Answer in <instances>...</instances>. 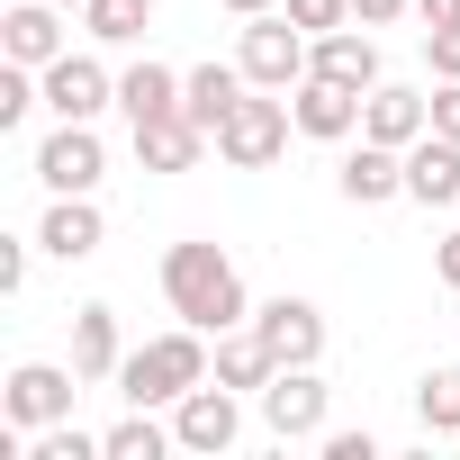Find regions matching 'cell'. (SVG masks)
<instances>
[{"label":"cell","instance_id":"cell-1","mask_svg":"<svg viewBox=\"0 0 460 460\" xmlns=\"http://www.w3.org/2000/svg\"><path fill=\"white\" fill-rule=\"evenodd\" d=\"M163 298H172V316H181V325H199V334H235V325H253L244 271L226 262L208 235H190V244H172V253H163Z\"/></svg>","mask_w":460,"mask_h":460},{"label":"cell","instance_id":"cell-2","mask_svg":"<svg viewBox=\"0 0 460 460\" xmlns=\"http://www.w3.org/2000/svg\"><path fill=\"white\" fill-rule=\"evenodd\" d=\"M208 370H217L208 334H199V325H181V334H154V343H136V352L118 361V388H127V406H181V397H190Z\"/></svg>","mask_w":460,"mask_h":460},{"label":"cell","instance_id":"cell-3","mask_svg":"<svg viewBox=\"0 0 460 460\" xmlns=\"http://www.w3.org/2000/svg\"><path fill=\"white\" fill-rule=\"evenodd\" d=\"M289 91H244L235 109H226V127H217V163H235V172H271L280 154H289Z\"/></svg>","mask_w":460,"mask_h":460},{"label":"cell","instance_id":"cell-4","mask_svg":"<svg viewBox=\"0 0 460 460\" xmlns=\"http://www.w3.org/2000/svg\"><path fill=\"white\" fill-rule=\"evenodd\" d=\"M307 55H316V37H307L289 10H262V19H244V46H235V64H244V82H253V91H298V82H307Z\"/></svg>","mask_w":460,"mask_h":460},{"label":"cell","instance_id":"cell-5","mask_svg":"<svg viewBox=\"0 0 460 460\" xmlns=\"http://www.w3.org/2000/svg\"><path fill=\"white\" fill-rule=\"evenodd\" d=\"M82 388H91L82 370L19 361L10 379H0V424H19V433H46V424H64V415H73V397H82Z\"/></svg>","mask_w":460,"mask_h":460},{"label":"cell","instance_id":"cell-6","mask_svg":"<svg viewBox=\"0 0 460 460\" xmlns=\"http://www.w3.org/2000/svg\"><path fill=\"white\" fill-rule=\"evenodd\" d=\"M100 172H109V145H100V127H73V118H55V136L37 145V181H46L55 199H91V190H100Z\"/></svg>","mask_w":460,"mask_h":460},{"label":"cell","instance_id":"cell-7","mask_svg":"<svg viewBox=\"0 0 460 460\" xmlns=\"http://www.w3.org/2000/svg\"><path fill=\"white\" fill-rule=\"evenodd\" d=\"M253 334H262V352L280 361V370H307V361H325V307L316 298H262L253 307Z\"/></svg>","mask_w":460,"mask_h":460},{"label":"cell","instance_id":"cell-8","mask_svg":"<svg viewBox=\"0 0 460 460\" xmlns=\"http://www.w3.org/2000/svg\"><path fill=\"white\" fill-rule=\"evenodd\" d=\"M172 433H181V451H235L244 442V397L235 388H226V379H199L181 406H172Z\"/></svg>","mask_w":460,"mask_h":460},{"label":"cell","instance_id":"cell-9","mask_svg":"<svg viewBox=\"0 0 460 460\" xmlns=\"http://www.w3.org/2000/svg\"><path fill=\"white\" fill-rule=\"evenodd\" d=\"M253 406H262L271 442H325V379H316V361L307 370H271V388Z\"/></svg>","mask_w":460,"mask_h":460},{"label":"cell","instance_id":"cell-10","mask_svg":"<svg viewBox=\"0 0 460 460\" xmlns=\"http://www.w3.org/2000/svg\"><path fill=\"white\" fill-rule=\"evenodd\" d=\"M37 82H46V109L73 118V127H100V109H118V73L91 64V55H55Z\"/></svg>","mask_w":460,"mask_h":460},{"label":"cell","instance_id":"cell-11","mask_svg":"<svg viewBox=\"0 0 460 460\" xmlns=\"http://www.w3.org/2000/svg\"><path fill=\"white\" fill-rule=\"evenodd\" d=\"M289 118H298V136H316V145H343V136H361V91H343V82L307 73V82L289 91Z\"/></svg>","mask_w":460,"mask_h":460},{"label":"cell","instance_id":"cell-12","mask_svg":"<svg viewBox=\"0 0 460 460\" xmlns=\"http://www.w3.org/2000/svg\"><path fill=\"white\" fill-rule=\"evenodd\" d=\"M334 190H343L352 208H388V199H406V154H397V145H379V136H361V145L343 154Z\"/></svg>","mask_w":460,"mask_h":460},{"label":"cell","instance_id":"cell-13","mask_svg":"<svg viewBox=\"0 0 460 460\" xmlns=\"http://www.w3.org/2000/svg\"><path fill=\"white\" fill-rule=\"evenodd\" d=\"M307 73H325V82H343V91H379V37H370L361 19H343V28L316 37Z\"/></svg>","mask_w":460,"mask_h":460},{"label":"cell","instance_id":"cell-14","mask_svg":"<svg viewBox=\"0 0 460 460\" xmlns=\"http://www.w3.org/2000/svg\"><path fill=\"white\" fill-rule=\"evenodd\" d=\"M0 55L28 64V73H46L55 55H73V46H64V10H55V0H19V10L0 19Z\"/></svg>","mask_w":460,"mask_h":460},{"label":"cell","instance_id":"cell-15","mask_svg":"<svg viewBox=\"0 0 460 460\" xmlns=\"http://www.w3.org/2000/svg\"><path fill=\"white\" fill-rule=\"evenodd\" d=\"M433 127V100L424 91H406V82H379V91H361V136H379V145H415Z\"/></svg>","mask_w":460,"mask_h":460},{"label":"cell","instance_id":"cell-16","mask_svg":"<svg viewBox=\"0 0 460 460\" xmlns=\"http://www.w3.org/2000/svg\"><path fill=\"white\" fill-rule=\"evenodd\" d=\"M406 199H415V208H460V145H451V136L424 127V136L406 145Z\"/></svg>","mask_w":460,"mask_h":460},{"label":"cell","instance_id":"cell-17","mask_svg":"<svg viewBox=\"0 0 460 460\" xmlns=\"http://www.w3.org/2000/svg\"><path fill=\"white\" fill-rule=\"evenodd\" d=\"M217 136L190 118V109H172V118H154V127H136V163L145 172H199V154H208Z\"/></svg>","mask_w":460,"mask_h":460},{"label":"cell","instance_id":"cell-18","mask_svg":"<svg viewBox=\"0 0 460 460\" xmlns=\"http://www.w3.org/2000/svg\"><path fill=\"white\" fill-rule=\"evenodd\" d=\"M100 199H55L46 208V226H37V253H55V262H91L100 253Z\"/></svg>","mask_w":460,"mask_h":460},{"label":"cell","instance_id":"cell-19","mask_svg":"<svg viewBox=\"0 0 460 460\" xmlns=\"http://www.w3.org/2000/svg\"><path fill=\"white\" fill-rule=\"evenodd\" d=\"M118 361H127V343H118V307H73V370L100 388V379H118Z\"/></svg>","mask_w":460,"mask_h":460},{"label":"cell","instance_id":"cell-20","mask_svg":"<svg viewBox=\"0 0 460 460\" xmlns=\"http://www.w3.org/2000/svg\"><path fill=\"white\" fill-rule=\"evenodd\" d=\"M118 109H127V127L172 118V109H181V73H172V64H154V55H145V64H127V73H118Z\"/></svg>","mask_w":460,"mask_h":460},{"label":"cell","instance_id":"cell-21","mask_svg":"<svg viewBox=\"0 0 460 460\" xmlns=\"http://www.w3.org/2000/svg\"><path fill=\"white\" fill-rule=\"evenodd\" d=\"M244 91H253V82H244V64H199V73H181V109H190L208 136L226 127V109H235Z\"/></svg>","mask_w":460,"mask_h":460},{"label":"cell","instance_id":"cell-22","mask_svg":"<svg viewBox=\"0 0 460 460\" xmlns=\"http://www.w3.org/2000/svg\"><path fill=\"white\" fill-rule=\"evenodd\" d=\"M271 370H280V361L262 352V334H253V325H235V334H217V370H208V379H226L235 397H262V388H271Z\"/></svg>","mask_w":460,"mask_h":460},{"label":"cell","instance_id":"cell-23","mask_svg":"<svg viewBox=\"0 0 460 460\" xmlns=\"http://www.w3.org/2000/svg\"><path fill=\"white\" fill-rule=\"evenodd\" d=\"M415 424L442 433V442H460V361H442V370L415 379Z\"/></svg>","mask_w":460,"mask_h":460},{"label":"cell","instance_id":"cell-24","mask_svg":"<svg viewBox=\"0 0 460 460\" xmlns=\"http://www.w3.org/2000/svg\"><path fill=\"white\" fill-rule=\"evenodd\" d=\"M163 451H181V433L154 424V406H136L127 424H109V460H163Z\"/></svg>","mask_w":460,"mask_h":460},{"label":"cell","instance_id":"cell-25","mask_svg":"<svg viewBox=\"0 0 460 460\" xmlns=\"http://www.w3.org/2000/svg\"><path fill=\"white\" fill-rule=\"evenodd\" d=\"M145 19H154L145 0H82V28H91L100 46H136V37H145Z\"/></svg>","mask_w":460,"mask_h":460},{"label":"cell","instance_id":"cell-26","mask_svg":"<svg viewBox=\"0 0 460 460\" xmlns=\"http://www.w3.org/2000/svg\"><path fill=\"white\" fill-rule=\"evenodd\" d=\"M28 460H109V433H82V424L64 415V424H46V433L28 442Z\"/></svg>","mask_w":460,"mask_h":460},{"label":"cell","instance_id":"cell-27","mask_svg":"<svg viewBox=\"0 0 460 460\" xmlns=\"http://www.w3.org/2000/svg\"><path fill=\"white\" fill-rule=\"evenodd\" d=\"M280 10H289L307 37H325V28H343V19H352V0H280Z\"/></svg>","mask_w":460,"mask_h":460},{"label":"cell","instance_id":"cell-28","mask_svg":"<svg viewBox=\"0 0 460 460\" xmlns=\"http://www.w3.org/2000/svg\"><path fill=\"white\" fill-rule=\"evenodd\" d=\"M424 64L433 82H460V28H424Z\"/></svg>","mask_w":460,"mask_h":460},{"label":"cell","instance_id":"cell-29","mask_svg":"<svg viewBox=\"0 0 460 460\" xmlns=\"http://www.w3.org/2000/svg\"><path fill=\"white\" fill-rule=\"evenodd\" d=\"M325 460H379V433H325Z\"/></svg>","mask_w":460,"mask_h":460},{"label":"cell","instance_id":"cell-30","mask_svg":"<svg viewBox=\"0 0 460 460\" xmlns=\"http://www.w3.org/2000/svg\"><path fill=\"white\" fill-rule=\"evenodd\" d=\"M433 136H451V145H460V82H442V91H433Z\"/></svg>","mask_w":460,"mask_h":460},{"label":"cell","instance_id":"cell-31","mask_svg":"<svg viewBox=\"0 0 460 460\" xmlns=\"http://www.w3.org/2000/svg\"><path fill=\"white\" fill-rule=\"evenodd\" d=\"M28 289V244H0V298Z\"/></svg>","mask_w":460,"mask_h":460},{"label":"cell","instance_id":"cell-32","mask_svg":"<svg viewBox=\"0 0 460 460\" xmlns=\"http://www.w3.org/2000/svg\"><path fill=\"white\" fill-rule=\"evenodd\" d=\"M397 10H415V0H352V19H361V28H388Z\"/></svg>","mask_w":460,"mask_h":460},{"label":"cell","instance_id":"cell-33","mask_svg":"<svg viewBox=\"0 0 460 460\" xmlns=\"http://www.w3.org/2000/svg\"><path fill=\"white\" fill-rule=\"evenodd\" d=\"M433 271H442V280H451V289H460V226H451V235H442V244H433Z\"/></svg>","mask_w":460,"mask_h":460},{"label":"cell","instance_id":"cell-34","mask_svg":"<svg viewBox=\"0 0 460 460\" xmlns=\"http://www.w3.org/2000/svg\"><path fill=\"white\" fill-rule=\"evenodd\" d=\"M415 19L424 28H460V0H415Z\"/></svg>","mask_w":460,"mask_h":460},{"label":"cell","instance_id":"cell-35","mask_svg":"<svg viewBox=\"0 0 460 460\" xmlns=\"http://www.w3.org/2000/svg\"><path fill=\"white\" fill-rule=\"evenodd\" d=\"M217 10H235V19H262V10H280V0H217Z\"/></svg>","mask_w":460,"mask_h":460},{"label":"cell","instance_id":"cell-36","mask_svg":"<svg viewBox=\"0 0 460 460\" xmlns=\"http://www.w3.org/2000/svg\"><path fill=\"white\" fill-rule=\"evenodd\" d=\"M55 10H82V0H55Z\"/></svg>","mask_w":460,"mask_h":460},{"label":"cell","instance_id":"cell-37","mask_svg":"<svg viewBox=\"0 0 460 460\" xmlns=\"http://www.w3.org/2000/svg\"><path fill=\"white\" fill-rule=\"evenodd\" d=\"M145 10H154V0H145Z\"/></svg>","mask_w":460,"mask_h":460}]
</instances>
